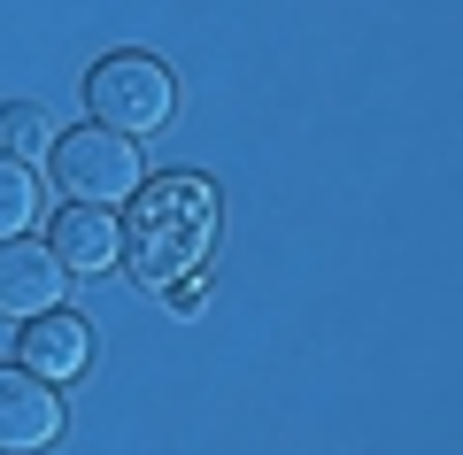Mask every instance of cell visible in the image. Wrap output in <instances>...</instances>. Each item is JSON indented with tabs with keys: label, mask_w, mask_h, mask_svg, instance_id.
Masks as SVG:
<instances>
[{
	"label": "cell",
	"mask_w": 463,
	"mask_h": 455,
	"mask_svg": "<svg viewBox=\"0 0 463 455\" xmlns=\"http://www.w3.org/2000/svg\"><path fill=\"white\" fill-rule=\"evenodd\" d=\"M216 224H224V201L201 170H170L147 178L132 194V224H124V262H132L139 286H185V278L209 262Z\"/></svg>",
	"instance_id": "6da1fadb"
},
{
	"label": "cell",
	"mask_w": 463,
	"mask_h": 455,
	"mask_svg": "<svg viewBox=\"0 0 463 455\" xmlns=\"http://www.w3.org/2000/svg\"><path fill=\"white\" fill-rule=\"evenodd\" d=\"M170 100H178V85H170V70L155 62V54H109V62H93V78H85V109H93L100 131H124V139H147V131L170 124Z\"/></svg>",
	"instance_id": "7a4b0ae2"
},
{
	"label": "cell",
	"mask_w": 463,
	"mask_h": 455,
	"mask_svg": "<svg viewBox=\"0 0 463 455\" xmlns=\"http://www.w3.org/2000/svg\"><path fill=\"white\" fill-rule=\"evenodd\" d=\"M54 178L78 209H116V201H132L139 185V139L124 131H100V124H78L54 139Z\"/></svg>",
	"instance_id": "3957f363"
},
{
	"label": "cell",
	"mask_w": 463,
	"mask_h": 455,
	"mask_svg": "<svg viewBox=\"0 0 463 455\" xmlns=\"http://www.w3.org/2000/svg\"><path fill=\"white\" fill-rule=\"evenodd\" d=\"M62 440V393L24 363H0V455H39Z\"/></svg>",
	"instance_id": "277c9868"
},
{
	"label": "cell",
	"mask_w": 463,
	"mask_h": 455,
	"mask_svg": "<svg viewBox=\"0 0 463 455\" xmlns=\"http://www.w3.org/2000/svg\"><path fill=\"white\" fill-rule=\"evenodd\" d=\"M62 301V262L32 240H0V325H32Z\"/></svg>",
	"instance_id": "5b68a950"
},
{
	"label": "cell",
	"mask_w": 463,
	"mask_h": 455,
	"mask_svg": "<svg viewBox=\"0 0 463 455\" xmlns=\"http://www.w3.org/2000/svg\"><path fill=\"white\" fill-rule=\"evenodd\" d=\"M85 355H93V340H85V325L70 309H47V317H32V325H24V340H16V363L32 378H78L85 371Z\"/></svg>",
	"instance_id": "8992f818"
},
{
	"label": "cell",
	"mask_w": 463,
	"mask_h": 455,
	"mask_svg": "<svg viewBox=\"0 0 463 455\" xmlns=\"http://www.w3.org/2000/svg\"><path fill=\"white\" fill-rule=\"evenodd\" d=\"M47 255L62 262V278L70 270H109L116 255H124V232H116V216L109 209H78V201H70L62 216H54V240H47Z\"/></svg>",
	"instance_id": "52a82bcc"
},
{
	"label": "cell",
	"mask_w": 463,
	"mask_h": 455,
	"mask_svg": "<svg viewBox=\"0 0 463 455\" xmlns=\"http://www.w3.org/2000/svg\"><path fill=\"white\" fill-rule=\"evenodd\" d=\"M39 224V170L0 155V240H24Z\"/></svg>",
	"instance_id": "ba28073f"
},
{
	"label": "cell",
	"mask_w": 463,
	"mask_h": 455,
	"mask_svg": "<svg viewBox=\"0 0 463 455\" xmlns=\"http://www.w3.org/2000/svg\"><path fill=\"white\" fill-rule=\"evenodd\" d=\"M0 147H8V155H32V147H47V116L32 109V100H16V109H0Z\"/></svg>",
	"instance_id": "9c48e42d"
},
{
	"label": "cell",
	"mask_w": 463,
	"mask_h": 455,
	"mask_svg": "<svg viewBox=\"0 0 463 455\" xmlns=\"http://www.w3.org/2000/svg\"><path fill=\"white\" fill-rule=\"evenodd\" d=\"M201 301H209V286H194V278H185V286H170V309H178V317H194Z\"/></svg>",
	"instance_id": "30bf717a"
}]
</instances>
